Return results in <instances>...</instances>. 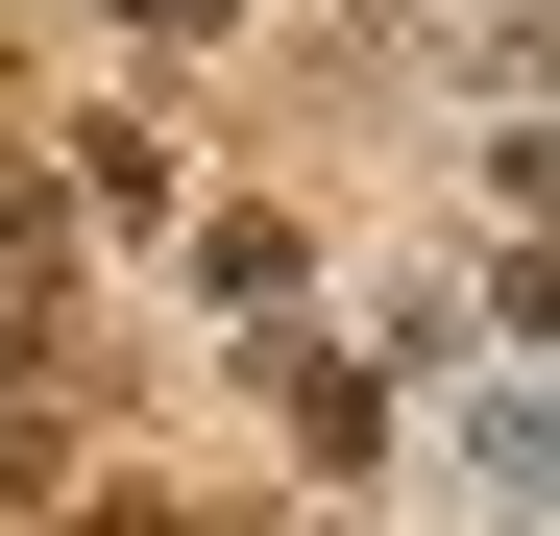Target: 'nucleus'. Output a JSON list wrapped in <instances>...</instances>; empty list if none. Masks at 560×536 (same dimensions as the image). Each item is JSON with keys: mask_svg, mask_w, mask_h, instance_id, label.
I'll return each mask as SVG.
<instances>
[{"mask_svg": "<svg viewBox=\"0 0 560 536\" xmlns=\"http://www.w3.org/2000/svg\"><path fill=\"white\" fill-rule=\"evenodd\" d=\"M268 391H293V439H317V464H365V439H390V366H341V341H293Z\"/></svg>", "mask_w": 560, "mask_h": 536, "instance_id": "nucleus-1", "label": "nucleus"}, {"mask_svg": "<svg viewBox=\"0 0 560 536\" xmlns=\"http://www.w3.org/2000/svg\"><path fill=\"white\" fill-rule=\"evenodd\" d=\"M73 536H220L196 488H73Z\"/></svg>", "mask_w": 560, "mask_h": 536, "instance_id": "nucleus-2", "label": "nucleus"}]
</instances>
